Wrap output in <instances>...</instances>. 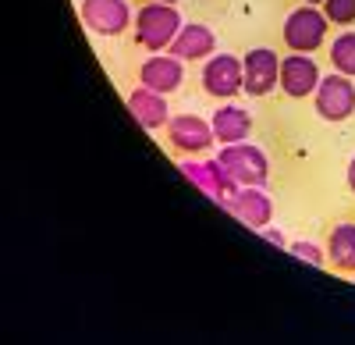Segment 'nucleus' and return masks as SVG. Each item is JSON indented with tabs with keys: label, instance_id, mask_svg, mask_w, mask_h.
<instances>
[{
	"label": "nucleus",
	"instance_id": "nucleus-1",
	"mask_svg": "<svg viewBox=\"0 0 355 345\" xmlns=\"http://www.w3.org/2000/svg\"><path fill=\"white\" fill-rule=\"evenodd\" d=\"M182 15H178L174 4H142L135 11V43L146 50H171L174 36L182 33Z\"/></svg>",
	"mask_w": 355,
	"mask_h": 345
},
{
	"label": "nucleus",
	"instance_id": "nucleus-2",
	"mask_svg": "<svg viewBox=\"0 0 355 345\" xmlns=\"http://www.w3.org/2000/svg\"><path fill=\"white\" fill-rule=\"evenodd\" d=\"M327 33H331V18L323 15V8H316V4L295 8L284 18V28H281L284 47L291 53H313V50H320L323 43H327Z\"/></svg>",
	"mask_w": 355,
	"mask_h": 345
},
{
	"label": "nucleus",
	"instance_id": "nucleus-3",
	"mask_svg": "<svg viewBox=\"0 0 355 345\" xmlns=\"http://www.w3.org/2000/svg\"><path fill=\"white\" fill-rule=\"evenodd\" d=\"M202 93L214 100H234L239 93H245V68L234 53H214L206 57V65L199 71Z\"/></svg>",
	"mask_w": 355,
	"mask_h": 345
},
{
	"label": "nucleus",
	"instance_id": "nucleus-4",
	"mask_svg": "<svg viewBox=\"0 0 355 345\" xmlns=\"http://www.w3.org/2000/svg\"><path fill=\"white\" fill-rule=\"evenodd\" d=\"M313 107L323 121H348L352 114H355V82L341 71H331V75H323L320 85H316V93H313Z\"/></svg>",
	"mask_w": 355,
	"mask_h": 345
},
{
	"label": "nucleus",
	"instance_id": "nucleus-5",
	"mask_svg": "<svg viewBox=\"0 0 355 345\" xmlns=\"http://www.w3.org/2000/svg\"><path fill=\"white\" fill-rule=\"evenodd\" d=\"M217 160L239 185H266V178H270V160L252 142H231L217 153Z\"/></svg>",
	"mask_w": 355,
	"mask_h": 345
},
{
	"label": "nucleus",
	"instance_id": "nucleus-6",
	"mask_svg": "<svg viewBox=\"0 0 355 345\" xmlns=\"http://www.w3.org/2000/svg\"><path fill=\"white\" fill-rule=\"evenodd\" d=\"M217 142L214 125L196 118V114H182V118H171L167 125V146L182 157H202Z\"/></svg>",
	"mask_w": 355,
	"mask_h": 345
},
{
	"label": "nucleus",
	"instance_id": "nucleus-7",
	"mask_svg": "<svg viewBox=\"0 0 355 345\" xmlns=\"http://www.w3.org/2000/svg\"><path fill=\"white\" fill-rule=\"evenodd\" d=\"M231 217H239L242 224H249L252 232H263L274 221V199L263 192V185H239L234 196H227L220 203Z\"/></svg>",
	"mask_w": 355,
	"mask_h": 345
},
{
	"label": "nucleus",
	"instance_id": "nucleus-8",
	"mask_svg": "<svg viewBox=\"0 0 355 345\" xmlns=\"http://www.w3.org/2000/svg\"><path fill=\"white\" fill-rule=\"evenodd\" d=\"M78 15L89 33H96V36H121L132 25L128 0H82Z\"/></svg>",
	"mask_w": 355,
	"mask_h": 345
},
{
	"label": "nucleus",
	"instance_id": "nucleus-9",
	"mask_svg": "<svg viewBox=\"0 0 355 345\" xmlns=\"http://www.w3.org/2000/svg\"><path fill=\"white\" fill-rule=\"evenodd\" d=\"M320 65L313 61V53H288L281 57V93L291 96V100H306L316 93V85H320Z\"/></svg>",
	"mask_w": 355,
	"mask_h": 345
},
{
	"label": "nucleus",
	"instance_id": "nucleus-10",
	"mask_svg": "<svg viewBox=\"0 0 355 345\" xmlns=\"http://www.w3.org/2000/svg\"><path fill=\"white\" fill-rule=\"evenodd\" d=\"M242 68H245V93L249 96H270L277 90V78H281V57L270 47H256L242 57Z\"/></svg>",
	"mask_w": 355,
	"mask_h": 345
},
{
	"label": "nucleus",
	"instance_id": "nucleus-11",
	"mask_svg": "<svg viewBox=\"0 0 355 345\" xmlns=\"http://www.w3.org/2000/svg\"><path fill=\"white\" fill-rule=\"evenodd\" d=\"M182 167V175L192 182V185H199L210 199H217V203H224L227 196H234V189H239V182H234L227 171L220 167V160H182L178 164Z\"/></svg>",
	"mask_w": 355,
	"mask_h": 345
},
{
	"label": "nucleus",
	"instance_id": "nucleus-12",
	"mask_svg": "<svg viewBox=\"0 0 355 345\" xmlns=\"http://www.w3.org/2000/svg\"><path fill=\"white\" fill-rule=\"evenodd\" d=\"M139 82L164 93V96H171L174 90H182V82H185V61H178L174 53H153L142 61Z\"/></svg>",
	"mask_w": 355,
	"mask_h": 345
},
{
	"label": "nucleus",
	"instance_id": "nucleus-13",
	"mask_svg": "<svg viewBox=\"0 0 355 345\" xmlns=\"http://www.w3.org/2000/svg\"><path fill=\"white\" fill-rule=\"evenodd\" d=\"M128 110L132 118L146 128V132H160L171 125V107H167V96L150 90V85H139V90L128 93Z\"/></svg>",
	"mask_w": 355,
	"mask_h": 345
},
{
	"label": "nucleus",
	"instance_id": "nucleus-14",
	"mask_svg": "<svg viewBox=\"0 0 355 345\" xmlns=\"http://www.w3.org/2000/svg\"><path fill=\"white\" fill-rule=\"evenodd\" d=\"M178 61H185V65H196V61H206V57H214L217 53V36L210 33L206 25L192 22V25H182V33L174 36L171 50Z\"/></svg>",
	"mask_w": 355,
	"mask_h": 345
},
{
	"label": "nucleus",
	"instance_id": "nucleus-15",
	"mask_svg": "<svg viewBox=\"0 0 355 345\" xmlns=\"http://www.w3.org/2000/svg\"><path fill=\"white\" fill-rule=\"evenodd\" d=\"M210 125H214V135H217L220 146H231V142H245V139H249V132H252V114H249L245 107H239V103H224V107L214 110Z\"/></svg>",
	"mask_w": 355,
	"mask_h": 345
},
{
	"label": "nucleus",
	"instance_id": "nucleus-16",
	"mask_svg": "<svg viewBox=\"0 0 355 345\" xmlns=\"http://www.w3.org/2000/svg\"><path fill=\"white\" fill-rule=\"evenodd\" d=\"M327 264L338 274H355V224L341 221L327 235Z\"/></svg>",
	"mask_w": 355,
	"mask_h": 345
},
{
	"label": "nucleus",
	"instance_id": "nucleus-17",
	"mask_svg": "<svg viewBox=\"0 0 355 345\" xmlns=\"http://www.w3.org/2000/svg\"><path fill=\"white\" fill-rule=\"evenodd\" d=\"M327 57H331V68L355 78V28H345V33H338L327 47Z\"/></svg>",
	"mask_w": 355,
	"mask_h": 345
},
{
	"label": "nucleus",
	"instance_id": "nucleus-18",
	"mask_svg": "<svg viewBox=\"0 0 355 345\" xmlns=\"http://www.w3.org/2000/svg\"><path fill=\"white\" fill-rule=\"evenodd\" d=\"M320 8L331 18V25H355V0H323Z\"/></svg>",
	"mask_w": 355,
	"mask_h": 345
},
{
	"label": "nucleus",
	"instance_id": "nucleus-19",
	"mask_svg": "<svg viewBox=\"0 0 355 345\" xmlns=\"http://www.w3.org/2000/svg\"><path fill=\"white\" fill-rule=\"evenodd\" d=\"M288 249H291V256H299V260H306V264H313V267H331L327 264V249H320V246H313V242H288Z\"/></svg>",
	"mask_w": 355,
	"mask_h": 345
},
{
	"label": "nucleus",
	"instance_id": "nucleus-20",
	"mask_svg": "<svg viewBox=\"0 0 355 345\" xmlns=\"http://www.w3.org/2000/svg\"><path fill=\"white\" fill-rule=\"evenodd\" d=\"M345 182H348V192L355 196V157L348 160V171H345Z\"/></svg>",
	"mask_w": 355,
	"mask_h": 345
},
{
	"label": "nucleus",
	"instance_id": "nucleus-21",
	"mask_svg": "<svg viewBox=\"0 0 355 345\" xmlns=\"http://www.w3.org/2000/svg\"><path fill=\"white\" fill-rule=\"evenodd\" d=\"M263 235H266V239H270V242H277V246H288V242H284V235H281V232H274V228H270V224H266V228H263Z\"/></svg>",
	"mask_w": 355,
	"mask_h": 345
},
{
	"label": "nucleus",
	"instance_id": "nucleus-22",
	"mask_svg": "<svg viewBox=\"0 0 355 345\" xmlns=\"http://www.w3.org/2000/svg\"><path fill=\"white\" fill-rule=\"evenodd\" d=\"M142 4H178V0H142Z\"/></svg>",
	"mask_w": 355,
	"mask_h": 345
},
{
	"label": "nucleus",
	"instance_id": "nucleus-23",
	"mask_svg": "<svg viewBox=\"0 0 355 345\" xmlns=\"http://www.w3.org/2000/svg\"><path fill=\"white\" fill-rule=\"evenodd\" d=\"M302 4H316V8H320V4H323V0H302Z\"/></svg>",
	"mask_w": 355,
	"mask_h": 345
},
{
	"label": "nucleus",
	"instance_id": "nucleus-24",
	"mask_svg": "<svg viewBox=\"0 0 355 345\" xmlns=\"http://www.w3.org/2000/svg\"><path fill=\"white\" fill-rule=\"evenodd\" d=\"M352 278H355V274H352Z\"/></svg>",
	"mask_w": 355,
	"mask_h": 345
}]
</instances>
